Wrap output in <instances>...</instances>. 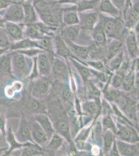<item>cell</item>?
I'll list each match as a JSON object with an SVG mask.
<instances>
[{"label": "cell", "instance_id": "1", "mask_svg": "<svg viewBox=\"0 0 139 156\" xmlns=\"http://www.w3.org/2000/svg\"><path fill=\"white\" fill-rule=\"evenodd\" d=\"M99 17L107 37L120 40L126 36L128 28L122 17H114L99 12Z\"/></svg>", "mask_w": 139, "mask_h": 156}, {"label": "cell", "instance_id": "2", "mask_svg": "<svg viewBox=\"0 0 139 156\" xmlns=\"http://www.w3.org/2000/svg\"><path fill=\"white\" fill-rule=\"evenodd\" d=\"M12 51V69L13 76L18 79H28L33 67V58L17 51Z\"/></svg>", "mask_w": 139, "mask_h": 156}, {"label": "cell", "instance_id": "3", "mask_svg": "<svg viewBox=\"0 0 139 156\" xmlns=\"http://www.w3.org/2000/svg\"><path fill=\"white\" fill-rule=\"evenodd\" d=\"M51 87V82L48 77L39 76L31 81L30 96L36 99L42 100L49 93Z\"/></svg>", "mask_w": 139, "mask_h": 156}, {"label": "cell", "instance_id": "4", "mask_svg": "<svg viewBox=\"0 0 139 156\" xmlns=\"http://www.w3.org/2000/svg\"><path fill=\"white\" fill-rule=\"evenodd\" d=\"M0 17L4 22L23 23L24 20V12L21 1L14 2L5 9L0 11Z\"/></svg>", "mask_w": 139, "mask_h": 156}, {"label": "cell", "instance_id": "5", "mask_svg": "<svg viewBox=\"0 0 139 156\" xmlns=\"http://www.w3.org/2000/svg\"><path fill=\"white\" fill-rule=\"evenodd\" d=\"M55 55H51L46 51L37 56V66L40 76L48 77L51 73L52 62Z\"/></svg>", "mask_w": 139, "mask_h": 156}, {"label": "cell", "instance_id": "6", "mask_svg": "<svg viewBox=\"0 0 139 156\" xmlns=\"http://www.w3.org/2000/svg\"><path fill=\"white\" fill-rule=\"evenodd\" d=\"M16 140L20 143L25 144L28 142L34 143L32 138L31 123L25 118H21L16 133H14Z\"/></svg>", "mask_w": 139, "mask_h": 156}, {"label": "cell", "instance_id": "7", "mask_svg": "<svg viewBox=\"0 0 139 156\" xmlns=\"http://www.w3.org/2000/svg\"><path fill=\"white\" fill-rule=\"evenodd\" d=\"M24 27L25 25L23 23H17L5 21L4 23V27L12 43L26 37Z\"/></svg>", "mask_w": 139, "mask_h": 156}, {"label": "cell", "instance_id": "8", "mask_svg": "<svg viewBox=\"0 0 139 156\" xmlns=\"http://www.w3.org/2000/svg\"><path fill=\"white\" fill-rule=\"evenodd\" d=\"M78 12L79 25L81 28L92 30L98 22L99 12L97 10Z\"/></svg>", "mask_w": 139, "mask_h": 156}, {"label": "cell", "instance_id": "9", "mask_svg": "<svg viewBox=\"0 0 139 156\" xmlns=\"http://www.w3.org/2000/svg\"><path fill=\"white\" fill-rule=\"evenodd\" d=\"M53 40L55 55L65 59L72 57V55L70 48L62 37L60 31L55 34L53 37Z\"/></svg>", "mask_w": 139, "mask_h": 156}, {"label": "cell", "instance_id": "10", "mask_svg": "<svg viewBox=\"0 0 139 156\" xmlns=\"http://www.w3.org/2000/svg\"><path fill=\"white\" fill-rule=\"evenodd\" d=\"M61 58L55 55L52 62L51 73L57 80L65 81L68 76V71L65 62Z\"/></svg>", "mask_w": 139, "mask_h": 156}, {"label": "cell", "instance_id": "11", "mask_svg": "<svg viewBox=\"0 0 139 156\" xmlns=\"http://www.w3.org/2000/svg\"><path fill=\"white\" fill-rule=\"evenodd\" d=\"M53 118L50 117V118L53 122L56 133L65 138L68 142H71L70 127L67 120L61 116L57 117L56 115Z\"/></svg>", "mask_w": 139, "mask_h": 156}, {"label": "cell", "instance_id": "12", "mask_svg": "<svg viewBox=\"0 0 139 156\" xmlns=\"http://www.w3.org/2000/svg\"><path fill=\"white\" fill-rule=\"evenodd\" d=\"M31 131L33 140L34 143L44 148L49 142L47 135L41 125L34 120L31 123Z\"/></svg>", "mask_w": 139, "mask_h": 156}, {"label": "cell", "instance_id": "13", "mask_svg": "<svg viewBox=\"0 0 139 156\" xmlns=\"http://www.w3.org/2000/svg\"><path fill=\"white\" fill-rule=\"evenodd\" d=\"M139 16V0L132 3L130 7L123 12V18L128 29L134 28Z\"/></svg>", "mask_w": 139, "mask_h": 156}, {"label": "cell", "instance_id": "14", "mask_svg": "<svg viewBox=\"0 0 139 156\" xmlns=\"http://www.w3.org/2000/svg\"><path fill=\"white\" fill-rule=\"evenodd\" d=\"M32 1L33 0H27L21 2L24 12V20L23 23L25 25L34 23L40 20Z\"/></svg>", "mask_w": 139, "mask_h": 156}, {"label": "cell", "instance_id": "15", "mask_svg": "<svg viewBox=\"0 0 139 156\" xmlns=\"http://www.w3.org/2000/svg\"><path fill=\"white\" fill-rule=\"evenodd\" d=\"M62 9V22L65 26L78 25L79 23L78 12L76 5H71Z\"/></svg>", "mask_w": 139, "mask_h": 156}, {"label": "cell", "instance_id": "16", "mask_svg": "<svg viewBox=\"0 0 139 156\" xmlns=\"http://www.w3.org/2000/svg\"><path fill=\"white\" fill-rule=\"evenodd\" d=\"M33 117L34 120L37 121L44 129L49 140L56 131L49 115L46 113H40L33 114Z\"/></svg>", "mask_w": 139, "mask_h": 156}, {"label": "cell", "instance_id": "17", "mask_svg": "<svg viewBox=\"0 0 139 156\" xmlns=\"http://www.w3.org/2000/svg\"><path fill=\"white\" fill-rule=\"evenodd\" d=\"M81 29L80 25H64L60 28V33L65 41L75 42L79 36Z\"/></svg>", "mask_w": 139, "mask_h": 156}, {"label": "cell", "instance_id": "18", "mask_svg": "<svg viewBox=\"0 0 139 156\" xmlns=\"http://www.w3.org/2000/svg\"><path fill=\"white\" fill-rule=\"evenodd\" d=\"M126 42L129 55L132 58H135L138 53L139 48L137 45V34L134 28L128 29L126 36Z\"/></svg>", "mask_w": 139, "mask_h": 156}, {"label": "cell", "instance_id": "19", "mask_svg": "<svg viewBox=\"0 0 139 156\" xmlns=\"http://www.w3.org/2000/svg\"><path fill=\"white\" fill-rule=\"evenodd\" d=\"M44 148L37 144L28 142L23 147L15 151H17L16 154H19V156H40L44 154Z\"/></svg>", "mask_w": 139, "mask_h": 156}, {"label": "cell", "instance_id": "20", "mask_svg": "<svg viewBox=\"0 0 139 156\" xmlns=\"http://www.w3.org/2000/svg\"><path fill=\"white\" fill-rule=\"evenodd\" d=\"M12 51H7L0 56V74L4 76L14 77L12 69Z\"/></svg>", "mask_w": 139, "mask_h": 156}, {"label": "cell", "instance_id": "21", "mask_svg": "<svg viewBox=\"0 0 139 156\" xmlns=\"http://www.w3.org/2000/svg\"><path fill=\"white\" fill-rule=\"evenodd\" d=\"M91 36L95 43L101 46H106L107 43V37L99 19L98 22L92 30Z\"/></svg>", "mask_w": 139, "mask_h": 156}, {"label": "cell", "instance_id": "22", "mask_svg": "<svg viewBox=\"0 0 139 156\" xmlns=\"http://www.w3.org/2000/svg\"><path fill=\"white\" fill-rule=\"evenodd\" d=\"M97 11L114 17H123L122 12L115 6L111 0H101Z\"/></svg>", "mask_w": 139, "mask_h": 156}, {"label": "cell", "instance_id": "23", "mask_svg": "<svg viewBox=\"0 0 139 156\" xmlns=\"http://www.w3.org/2000/svg\"><path fill=\"white\" fill-rule=\"evenodd\" d=\"M5 138L9 147V151H7L6 156L11 155L12 153L14 151L21 148V147H23L27 143L25 144L20 143L16 140L14 133H13L12 127L9 124L7 126V129H6Z\"/></svg>", "mask_w": 139, "mask_h": 156}, {"label": "cell", "instance_id": "24", "mask_svg": "<svg viewBox=\"0 0 139 156\" xmlns=\"http://www.w3.org/2000/svg\"><path fill=\"white\" fill-rule=\"evenodd\" d=\"M30 48H38L41 49L38 41L32 40L28 37H25L20 41L12 43L9 48L10 51L25 50Z\"/></svg>", "mask_w": 139, "mask_h": 156}, {"label": "cell", "instance_id": "25", "mask_svg": "<svg viewBox=\"0 0 139 156\" xmlns=\"http://www.w3.org/2000/svg\"><path fill=\"white\" fill-rule=\"evenodd\" d=\"M26 108L29 111L33 112L34 114L46 113L47 108L42 103V100L36 99L31 96L26 104Z\"/></svg>", "mask_w": 139, "mask_h": 156}, {"label": "cell", "instance_id": "26", "mask_svg": "<svg viewBox=\"0 0 139 156\" xmlns=\"http://www.w3.org/2000/svg\"><path fill=\"white\" fill-rule=\"evenodd\" d=\"M24 25V32L26 37H28L32 40L38 41L48 37L42 34L34 23Z\"/></svg>", "mask_w": 139, "mask_h": 156}, {"label": "cell", "instance_id": "27", "mask_svg": "<svg viewBox=\"0 0 139 156\" xmlns=\"http://www.w3.org/2000/svg\"><path fill=\"white\" fill-rule=\"evenodd\" d=\"M101 0H81L76 4L78 12L97 10Z\"/></svg>", "mask_w": 139, "mask_h": 156}, {"label": "cell", "instance_id": "28", "mask_svg": "<svg viewBox=\"0 0 139 156\" xmlns=\"http://www.w3.org/2000/svg\"><path fill=\"white\" fill-rule=\"evenodd\" d=\"M112 39L109 43L106 50V57L109 59H111L114 57L120 51H123V43L120 40L116 39Z\"/></svg>", "mask_w": 139, "mask_h": 156}, {"label": "cell", "instance_id": "29", "mask_svg": "<svg viewBox=\"0 0 139 156\" xmlns=\"http://www.w3.org/2000/svg\"><path fill=\"white\" fill-rule=\"evenodd\" d=\"M69 48L73 50L74 53L78 55V56L81 57L84 59L88 58L89 56V47L81 46L76 44L75 42H72L70 41H65Z\"/></svg>", "mask_w": 139, "mask_h": 156}, {"label": "cell", "instance_id": "30", "mask_svg": "<svg viewBox=\"0 0 139 156\" xmlns=\"http://www.w3.org/2000/svg\"><path fill=\"white\" fill-rule=\"evenodd\" d=\"M63 143V137L55 133L49 140L47 145L44 147L46 151L54 152L60 148Z\"/></svg>", "mask_w": 139, "mask_h": 156}, {"label": "cell", "instance_id": "31", "mask_svg": "<svg viewBox=\"0 0 139 156\" xmlns=\"http://www.w3.org/2000/svg\"><path fill=\"white\" fill-rule=\"evenodd\" d=\"M38 42L41 47V50H43L49 54L55 55L53 37H48L38 40Z\"/></svg>", "mask_w": 139, "mask_h": 156}, {"label": "cell", "instance_id": "32", "mask_svg": "<svg viewBox=\"0 0 139 156\" xmlns=\"http://www.w3.org/2000/svg\"><path fill=\"white\" fill-rule=\"evenodd\" d=\"M23 84L20 81H15L11 85L6 87L5 94L7 98H12L16 93L19 92L23 88Z\"/></svg>", "mask_w": 139, "mask_h": 156}, {"label": "cell", "instance_id": "33", "mask_svg": "<svg viewBox=\"0 0 139 156\" xmlns=\"http://www.w3.org/2000/svg\"><path fill=\"white\" fill-rule=\"evenodd\" d=\"M12 44L4 27H0V48L9 50Z\"/></svg>", "mask_w": 139, "mask_h": 156}, {"label": "cell", "instance_id": "34", "mask_svg": "<svg viewBox=\"0 0 139 156\" xmlns=\"http://www.w3.org/2000/svg\"><path fill=\"white\" fill-rule=\"evenodd\" d=\"M118 148L120 154L126 156H130L134 154L137 149V146L129 145L122 142H118Z\"/></svg>", "mask_w": 139, "mask_h": 156}, {"label": "cell", "instance_id": "35", "mask_svg": "<svg viewBox=\"0 0 139 156\" xmlns=\"http://www.w3.org/2000/svg\"><path fill=\"white\" fill-rule=\"evenodd\" d=\"M16 51L19 52L20 53L23 54L26 56L31 57V58L36 57L39 55V54L45 51L43 50L38 48H28V49H25V50H18V51Z\"/></svg>", "mask_w": 139, "mask_h": 156}, {"label": "cell", "instance_id": "36", "mask_svg": "<svg viewBox=\"0 0 139 156\" xmlns=\"http://www.w3.org/2000/svg\"><path fill=\"white\" fill-rule=\"evenodd\" d=\"M134 70H132L123 80V83L124 87L127 90H129L131 89L134 85Z\"/></svg>", "mask_w": 139, "mask_h": 156}, {"label": "cell", "instance_id": "37", "mask_svg": "<svg viewBox=\"0 0 139 156\" xmlns=\"http://www.w3.org/2000/svg\"><path fill=\"white\" fill-rule=\"evenodd\" d=\"M123 51H120V53L111 59V62H110V66L113 69H117L120 67V64L122 63L123 59Z\"/></svg>", "mask_w": 139, "mask_h": 156}, {"label": "cell", "instance_id": "38", "mask_svg": "<svg viewBox=\"0 0 139 156\" xmlns=\"http://www.w3.org/2000/svg\"><path fill=\"white\" fill-rule=\"evenodd\" d=\"M113 135L112 132L107 131L104 134V147L106 151H109L111 149V146L113 142Z\"/></svg>", "mask_w": 139, "mask_h": 156}, {"label": "cell", "instance_id": "39", "mask_svg": "<svg viewBox=\"0 0 139 156\" xmlns=\"http://www.w3.org/2000/svg\"><path fill=\"white\" fill-rule=\"evenodd\" d=\"M7 122L5 115L3 114L0 115V131L2 133V136L5 137L7 129Z\"/></svg>", "mask_w": 139, "mask_h": 156}, {"label": "cell", "instance_id": "40", "mask_svg": "<svg viewBox=\"0 0 139 156\" xmlns=\"http://www.w3.org/2000/svg\"><path fill=\"white\" fill-rule=\"evenodd\" d=\"M84 108L87 112H90L91 114H95L96 112H97L98 110V105L96 103L93 101L87 103L84 105Z\"/></svg>", "mask_w": 139, "mask_h": 156}, {"label": "cell", "instance_id": "41", "mask_svg": "<svg viewBox=\"0 0 139 156\" xmlns=\"http://www.w3.org/2000/svg\"><path fill=\"white\" fill-rule=\"evenodd\" d=\"M131 132L127 128H123L120 129L118 134L121 138L124 140H128L130 139L131 136Z\"/></svg>", "mask_w": 139, "mask_h": 156}, {"label": "cell", "instance_id": "42", "mask_svg": "<svg viewBox=\"0 0 139 156\" xmlns=\"http://www.w3.org/2000/svg\"><path fill=\"white\" fill-rule=\"evenodd\" d=\"M81 0H56L55 1L49 2L53 4H56L58 5H61L64 4H71V5H76Z\"/></svg>", "mask_w": 139, "mask_h": 156}, {"label": "cell", "instance_id": "43", "mask_svg": "<svg viewBox=\"0 0 139 156\" xmlns=\"http://www.w3.org/2000/svg\"><path fill=\"white\" fill-rule=\"evenodd\" d=\"M111 1L123 14V11L125 9L126 0H111Z\"/></svg>", "mask_w": 139, "mask_h": 156}, {"label": "cell", "instance_id": "44", "mask_svg": "<svg viewBox=\"0 0 139 156\" xmlns=\"http://www.w3.org/2000/svg\"><path fill=\"white\" fill-rule=\"evenodd\" d=\"M124 76L123 73H119L115 76L114 79L113 80V84L115 87H118L123 83L124 80Z\"/></svg>", "mask_w": 139, "mask_h": 156}, {"label": "cell", "instance_id": "45", "mask_svg": "<svg viewBox=\"0 0 139 156\" xmlns=\"http://www.w3.org/2000/svg\"><path fill=\"white\" fill-rule=\"evenodd\" d=\"M115 101L121 108H125V106L128 103L127 98L122 95H118L115 99Z\"/></svg>", "mask_w": 139, "mask_h": 156}, {"label": "cell", "instance_id": "46", "mask_svg": "<svg viewBox=\"0 0 139 156\" xmlns=\"http://www.w3.org/2000/svg\"><path fill=\"white\" fill-rule=\"evenodd\" d=\"M62 95L67 101H71L73 98V95L70 89L67 87H64L62 91Z\"/></svg>", "mask_w": 139, "mask_h": 156}, {"label": "cell", "instance_id": "47", "mask_svg": "<svg viewBox=\"0 0 139 156\" xmlns=\"http://www.w3.org/2000/svg\"><path fill=\"white\" fill-rule=\"evenodd\" d=\"M15 2L16 1H14L13 0H0V11L5 9L9 6Z\"/></svg>", "mask_w": 139, "mask_h": 156}, {"label": "cell", "instance_id": "48", "mask_svg": "<svg viewBox=\"0 0 139 156\" xmlns=\"http://www.w3.org/2000/svg\"><path fill=\"white\" fill-rule=\"evenodd\" d=\"M104 125L106 127L109 128H112L113 126V122L111 118L109 117H106L104 119V122H103Z\"/></svg>", "mask_w": 139, "mask_h": 156}, {"label": "cell", "instance_id": "49", "mask_svg": "<svg viewBox=\"0 0 139 156\" xmlns=\"http://www.w3.org/2000/svg\"><path fill=\"white\" fill-rule=\"evenodd\" d=\"M118 96V94H117V93L115 92H111V93H108L107 95V98L109 100H115L117 97Z\"/></svg>", "mask_w": 139, "mask_h": 156}, {"label": "cell", "instance_id": "50", "mask_svg": "<svg viewBox=\"0 0 139 156\" xmlns=\"http://www.w3.org/2000/svg\"><path fill=\"white\" fill-rule=\"evenodd\" d=\"M91 66L96 68L97 69H101L103 67V65L100 62H89Z\"/></svg>", "mask_w": 139, "mask_h": 156}, {"label": "cell", "instance_id": "51", "mask_svg": "<svg viewBox=\"0 0 139 156\" xmlns=\"http://www.w3.org/2000/svg\"><path fill=\"white\" fill-rule=\"evenodd\" d=\"M9 145L6 147H0V156H6L9 151Z\"/></svg>", "mask_w": 139, "mask_h": 156}, {"label": "cell", "instance_id": "52", "mask_svg": "<svg viewBox=\"0 0 139 156\" xmlns=\"http://www.w3.org/2000/svg\"><path fill=\"white\" fill-rule=\"evenodd\" d=\"M132 0H126V5H125V9L123 10V12H125V11H126L128 9L129 7H130V6L132 5Z\"/></svg>", "mask_w": 139, "mask_h": 156}, {"label": "cell", "instance_id": "53", "mask_svg": "<svg viewBox=\"0 0 139 156\" xmlns=\"http://www.w3.org/2000/svg\"><path fill=\"white\" fill-rule=\"evenodd\" d=\"M10 51L8 48H0V56L3 55V54L5 53L7 51Z\"/></svg>", "mask_w": 139, "mask_h": 156}, {"label": "cell", "instance_id": "54", "mask_svg": "<svg viewBox=\"0 0 139 156\" xmlns=\"http://www.w3.org/2000/svg\"><path fill=\"white\" fill-rule=\"evenodd\" d=\"M92 150L93 154H98V153H99V149L97 147H93Z\"/></svg>", "mask_w": 139, "mask_h": 156}, {"label": "cell", "instance_id": "55", "mask_svg": "<svg viewBox=\"0 0 139 156\" xmlns=\"http://www.w3.org/2000/svg\"><path fill=\"white\" fill-rule=\"evenodd\" d=\"M115 144L114 147V148H113L112 152V155H113V156H118V152H117V151H116V149H115Z\"/></svg>", "mask_w": 139, "mask_h": 156}, {"label": "cell", "instance_id": "56", "mask_svg": "<svg viewBox=\"0 0 139 156\" xmlns=\"http://www.w3.org/2000/svg\"><path fill=\"white\" fill-rule=\"evenodd\" d=\"M2 137H3V136H2V133H1V131H0V139Z\"/></svg>", "mask_w": 139, "mask_h": 156}]
</instances>
